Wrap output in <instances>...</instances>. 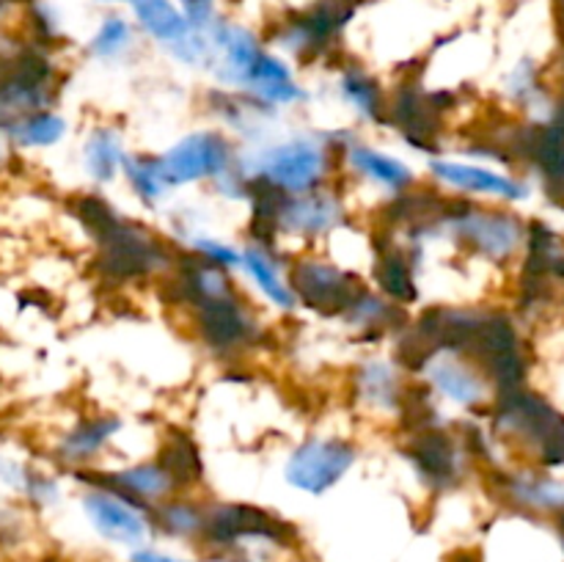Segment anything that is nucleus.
<instances>
[{
	"label": "nucleus",
	"instance_id": "f257e3e1",
	"mask_svg": "<svg viewBox=\"0 0 564 562\" xmlns=\"http://www.w3.org/2000/svg\"><path fill=\"white\" fill-rule=\"evenodd\" d=\"M334 154L339 152L330 147L328 136H301L275 147H262L251 158H240V165L253 180L270 182L290 196H303L325 185Z\"/></svg>",
	"mask_w": 564,
	"mask_h": 562
},
{
	"label": "nucleus",
	"instance_id": "f03ea898",
	"mask_svg": "<svg viewBox=\"0 0 564 562\" xmlns=\"http://www.w3.org/2000/svg\"><path fill=\"white\" fill-rule=\"evenodd\" d=\"M58 97V72L42 47H17L6 55L0 72V136L17 121L53 108Z\"/></svg>",
	"mask_w": 564,
	"mask_h": 562
},
{
	"label": "nucleus",
	"instance_id": "7ed1b4c3",
	"mask_svg": "<svg viewBox=\"0 0 564 562\" xmlns=\"http://www.w3.org/2000/svg\"><path fill=\"white\" fill-rule=\"evenodd\" d=\"M97 273L105 281L113 284H127V281L149 279V275H160L176 264L180 253L160 240L154 231L147 226L132 224V220H121L102 242H97Z\"/></svg>",
	"mask_w": 564,
	"mask_h": 562
},
{
	"label": "nucleus",
	"instance_id": "20e7f679",
	"mask_svg": "<svg viewBox=\"0 0 564 562\" xmlns=\"http://www.w3.org/2000/svg\"><path fill=\"white\" fill-rule=\"evenodd\" d=\"M191 314L198 339L215 356H240L262 339V328L248 303H242L240 292L220 298V301L198 303L191 309Z\"/></svg>",
	"mask_w": 564,
	"mask_h": 562
},
{
	"label": "nucleus",
	"instance_id": "39448f33",
	"mask_svg": "<svg viewBox=\"0 0 564 562\" xmlns=\"http://www.w3.org/2000/svg\"><path fill=\"white\" fill-rule=\"evenodd\" d=\"M240 154L231 149L226 136L215 130H198L182 138L180 143L160 154V169L171 187L187 185V182L218 180L229 169H235Z\"/></svg>",
	"mask_w": 564,
	"mask_h": 562
},
{
	"label": "nucleus",
	"instance_id": "423d86ee",
	"mask_svg": "<svg viewBox=\"0 0 564 562\" xmlns=\"http://www.w3.org/2000/svg\"><path fill=\"white\" fill-rule=\"evenodd\" d=\"M452 237H457L463 248H468L477 257L501 262L512 257L521 246L523 224L512 213H499V209H477L466 202V207L444 226Z\"/></svg>",
	"mask_w": 564,
	"mask_h": 562
},
{
	"label": "nucleus",
	"instance_id": "0eeeda50",
	"mask_svg": "<svg viewBox=\"0 0 564 562\" xmlns=\"http://www.w3.org/2000/svg\"><path fill=\"white\" fill-rule=\"evenodd\" d=\"M138 22L152 39H158L182 64L202 66L213 61V44L204 31H196L185 11H176L171 0H130Z\"/></svg>",
	"mask_w": 564,
	"mask_h": 562
},
{
	"label": "nucleus",
	"instance_id": "6e6552de",
	"mask_svg": "<svg viewBox=\"0 0 564 562\" xmlns=\"http://www.w3.org/2000/svg\"><path fill=\"white\" fill-rule=\"evenodd\" d=\"M290 284L297 303L325 317H336V314L341 317L364 290L356 275L319 259H297L290 268Z\"/></svg>",
	"mask_w": 564,
	"mask_h": 562
},
{
	"label": "nucleus",
	"instance_id": "1a4fd4ad",
	"mask_svg": "<svg viewBox=\"0 0 564 562\" xmlns=\"http://www.w3.org/2000/svg\"><path fill=\"white\" fill-rule=\"evenodd\" d=\"M356 9V0H317L308 11L286 20L275 42L297 58H317V55L328 53L341 28L352 20Z\"/></svg>",
	"mask_w": 564,
	"mask_h": 562
},
{
	"label": "nucleus",
	"instance_id": "9d476101",
	"mask_svg": "<svg viewBox=\"0 0 564 562\" xmlns=\"http://www.w3.org/2000/svg\"><path fill=\"white\" fill-rule=\"evenodd\" d=\"M356 466V446L341 439L303 441L286 461V483L306 494H325Z\"/></svg>",
	"mask_w": 564,
	"mask_h": 562
},
{
	"label": "nucleus",
	"instance_id": "9b49d317",
	"mask_svg": "<svg viewBox=\"0 0 564 562\" xmlns=\"http://www.w3.org/2000/svg\"><path fill=\"white\" fill-rule=\"evenodd\" d=\"M405 455L416 468L419 479L435 490H446L460 483L463 472L471 461L463 441L455 439L449 430L441 428L411 433V444H408Z\"/></svg>",
	"mask_w": 564,
	"mask_h": 562
},
{
	"label": "nucleus",
	"instance_id": "f8f14e48",
	"mask_svg": "<svg viewBox=\"0 0 564 562\" xmlns=\"http://www.w3.org/2000/svg\"><path fill=\"white\" fill-rule=\"evenodd\" d=\"M75 474L83 479V483L91 485V488L113 490V494L135 501V505L143 507V510H152L154 505L171 499V496H176V490H180L176 479L171 477L158 461L138 463V466L119 468V472H94V468H80V472Z\"/></svg>",
	"mask_w": 564,
	"mask_h": 562
},
{
	"label": "nucleus",
	"instance_id": "ddd939ff",
	"mask_svg": "<svg viewBox=\"0 0 564 562\" xmlns=\"http://www.w3.org/2000/svg\"><path fill=\"white\" fill-rule=\"evenodd\" d=\"M83 510L91 527L110 543L138 545L149 532V518L143 516V507L108 488L88 490L83 496Z\"/></svg>",
	"mask_w": 564,
	"mask_h": 562
},
{
	"label": "nucleus",
	"instance_id": "4468645a",
	"mask_svg": "<svg viewBox=\"0 0 564 562\" xmlns=\"http://www.w3.org/2000/svg\"><path fill=\"white\" fill-rule=\"evenodd\" d=\"M209 31V44L220 53L218 64H215V77L226 86L246 88L248 80H251L253 69H257L259 58L264 55L262 44L253 36L251 31L240 25H229V22H218L207 28Z\"/></svg>",
	"mask_w": 564,
	"mask_h": 562
},
{
	"label": "nucleus",
	"instance_id": "2eb2a0df",
	"mask_svg": "<svg viewBox=\"0 0 564 562\" xmlns=\"http://www.w3.org/2000/svg\"><path fill=\"white\" fill-rule=\"evenodd\" d=\"M430 380V389L449 397L452 402L463 408H479L490 397V380L482 369L457 353H438L433 361L424 367Z\"/></svg>",
	"mask_w": 564,
	"mask_h": 562
},
{
	"label": "nucleus",
	"instance_id": "dca6fc26",
	"mask_svg": "<svg viewBox=\"0 0 564 562\" xmlns=\"http://www.w3.org/2000/svg\"><path fill=\"white\" fill-rule=\"evenodd\" d=\"M347 220L345 204L336 193L314 191L303 196H286L279 213V235L317 237L328 235Z\"/></svg>",
	"mask_w": 564,
	"mask_h": 562
},
{
	"label": "nucleus",
	"instance_id": "f3484780",
	"mask_svg": "<svg viewBox=\"0 0 564 562\" xmlns=\"http://www.w3.org/2000/svg\"><path fill=\"white\" fill-rule=\"evenodd\" d=\"M435 180H441L444 185L455 187L460 193H474V196H501L518 202V198H527V185H521L512 176L499 174V171H490L485 165L477 163H455V160H433L430 163Z\"/></svg>",
	"mask_w": 564,
	"mask_h": 562
},
{
	"label": "nucleus",
	"instance_id": "a211bd4d",
	"mask_svg": "<svg viewBox=\"0 0 564 562\" xmlns=\"http://www.w3.org/2000/svg\"><path fill=\"white\" fill-rule=\"evenodd\" d=\"M375 253H378V259H375V281L383 290V295L400 303V306H411L419 298L416 259L402 251L394 237L389 235L375 237Z\"/></svg>",
	"mask_w": 564,
	"mask_h": 562
},
{
	"label": "nucleus",
	"instance_id": "6ab92c4d",
	"mask_svg": "<svg viewBox=\"0 0 564 562\" xmlns=\"http://www.w3.org/2000/svg\"><path fill=\"white\" fill-rule=\"evenodd\" d=\"M121 430V419L116 417H88L83 422H77L69 433L61 435L58 446H55V455L64 466L75 468H88V463L99 455V452L108 446V441L113 439Z\"/></svg>",
	"mask_w": 564,
	"mask_h": 562
},
{
	"label": "nucleus",
	"instance_id": "aec40b11",
	"mask_svg": "<svg viewBox=\"0 0 564 562\" xmlns=\"http://www.w3.org/2000/svg\"><path fill=\"white\" fill-rule=\"evenodd\" d=\"M209 110L226 127L240 132L242 138H262L264 130H268V121L275 116L273 105L262 102V99H257L248 91H213L209 94Z\"/></svg>",
	"mask_w": 564,
	"mask_h": 562
},
{
	"label": "nucleus",
	"instance_id": "412c9836",
	"mask_svg": "<svg viewBox=\"0 0 564 562\" xmlns=\"http://www.w3.org/2000/svg\"><path fill=\"white\" fill-rule=\"evenodd\" d=\"M345 160H347V165L356 171V174H361L364 180L375 182V185L386 187V191H391V193L411 191V185L416 182L413 171L408 169L402 160L378 152V149H372V147L350 143L345 152Z\"/></svg>",
	"mask_w": 564,
	"mask_h": 562
},
{
	"label": "nucleus",
	"instance_id": "4be33fe9",
	"mask_svg": "<svg viewBox=\"0 0 564 562\" xmlns=\"http://www.w3.org/2000/svg\"><path fill=\"white\" fill-rule=\"evenodd\" d=\"M242 91L253 94V97L273 105V108H281V105L286 108V105H295V102H303V99H308L306 88L297 86L290 66L270 53H264L262 58H259L257 69H253L251 80H248V86L242 88Z\"/></svg>",
	"mask_w": 564,
	"mask_h": 562
},
{
	"label": "nucleus",
	"instance_id": "5701e85b",
	"mask_svg": "<svg viewBox=\"0 0 564 562\" xmlns=\"http://www.w3.org/2000/svg\"><path fill=\"white\" fill-rule=\"evenodd\" d=\"M341 317H345L352 328L364 331L367 339H378V336L386 334V331L405 328L408 323L405 306L394 303L391 298L375 295V292H369L367 287L358 292L356 301L347 306V312L341 314Z\"/></svg>",
	"mask_w": 564,
	"mask_h": 562
},
{
	"label": "nucleus",
	"instance_id": "b1692460",
	"mask_svg": "<svg viewBox=\"0 0 564 562\" xmlns=\"http://www.w3.org/2000/svg\"><path fill=\"white\" fill-rule=\"evenodd\" d=\"M352 386H356L358 400L367 402L369 408H378V411H397V413H400L402 400H405V389H408V386L400 383L397 367H391L389 361L361 364L356 378H352Z\"/></svg>",
	"mask_w": 564,
	"mask_h": 562
},
{
	"label": "nucleus",
	"instance_id": "393cba45",
	"mask_svg": "<svg viewBox=\"0 0 564 562\" xmlns=\"http://www.w3.org/2000/svg\"><path fill=\"white\" fill-rule=\"evenodd\" d=\"M158 463L176 479L180 488L198 485L204 477L202 452H198L196 441H193L185 430L171 428L169 433L163 435L158 450Z\"/></svg>",
	"mask_w": 564,
	"mask_h": 562
},
{
	"label": "nucleus",
	"instance_id": "a878e982",
	"mask_svg": "<svg viewBox=\"0 0 564 562\" xmlns=\"http://www.w3.org/2000/svg\"><path fill=\"white\" fill-rule=\"evenodd\" d=\"M242 268H246V273L257 281L262 295L270 298L275 306L286 309V312L295 309L297 298L295 292H292L290 275L281 273V264L279 259L273 257V251H268V248L262 246H248L246 251H242Z\"/></svg>",
	"mask_w": 564,
	"mask_h": 562
},
{
	"label": "nucleus",
	"instance_id": "bb28decb",
	"mask_svg": "<svg viewBox=\"0 0 564 562\" xmlns=\"http://www.w3.org/2000/svg\"><path fill=\"white\" fill-rule=\"evenodd\" d=\"M124 149H121V136L108 125H99L88 132L83 143V165L88 176L97 182H110L116 171L124 165Z\"/></svg>",
	"mask_w": 564,
	"mask_h": 562
},
{
	"label": "nucleus",
	"instance_id": "cd10ccee",
	"mask_svg": "<svg viewBox=\"0 0 564 562\" xmlns=\"http://www.w3.org/2000/svg\"><path fill=\"white\" fill-rule=\"evenodd\" d=\"M341 97L350 105L356 114H361L364 119L378 121L386 125L389 121V102H386V94L380 88V83L375 77H369L367 72L358 69V66H347L345 75H341Z\"/></svg>",
	"mask_w": 564,
	"mask_h": 562
},
{
	"label": "nucleus",
	"instance_id": "c85d7f7f",
	"mask_svg": "<svg viewBox=\"0 0 564 562\" xmlns=\"http://www.w3.org/2000/svg\"><path fill=\"white\" fill-rule=\"evenodd\" d=\"M149 521H154V527L163 529L171 538H196V534H204V527H207V510L191 499L171 496L149 510Z\"/></svg>",
	"mask_w": 564,
	"mask_h": 562
},
{
	"label": "nucleus",
	"instance_id": "c756f323",
	"mask_svg": "<svg viewBox=\"0 0 564 562\" xmlns=\"http://www.w3.org/2000/svg\"><path fill=\"white\" fill-rule=\"evenodd\" d=\"M64 136H66V119L50 108L17 121L3 138L17 149H50L55 147Z\"/></svg>",
	"mask_w": 564,
	"mask_h": 562
},
{
	"label": "nucleus",
	"instance_id": "7c9ffc66",
	"mask_svg": "<svg viewBox=\"0 0 564 562\" xmlns=\"http://www.w3.org/2000/svg\"><path fill=\"white\" fill-rule=\"evenodd\" d=\"M124 176L130 182L132 193L141 198L143 204H158L160 198L169 193V182H165L163 169H160V158L152 154H127L124 158Z\"/></svg>",
	"mask_w": 564,
	"mask_h": 562
},
{
	"label": "nucleus",
	"instance_id": "2f4dec72",
	"mask_svg": "<svg viewBox=\"0 0 564 562\" xmlns=\"http://www.w3.org/2000/svg\"><path fill=\"white\" fill-rule=\"evenodd\" d=\"M69 213L75 215L77 224L91 235L94 242H102L105 237L124 220L116 213L113 204L105 202L102 196H94V193H80V196L72 198Z\"/></svg>",
	"mask_w": 564,
	"mask_h": 562
},
{
	"label": "nucleus",
	"instance_id": "473e14b6",
	"mask_svg": "<svg viewBox=\"0 0 564 562\" xmlns=\"http://www.w3.org/2000/svg\"><path fill=\"white\" fill-rule=\"evenodd\" d=\"M132 25L119 14H110L108 20L99 25V31L94 33L91 44H88V53L99 61H113L119 55H124L132 47Z\"/></svg>",
	"mask_w": 564,
	"mask_h": 562
},
{
	"label": "nucleus",
	"instance_id": "72a5a7b5",
	"mask_svg": "<svg viewBox=\"0 0 564 562\" xmlns=\"http://www.w3.org/2000/svg\"><path fill=\"white\" fill-rule=\"evenodd\" d=\"M507 483L501 488L507 490L512 501H521L529 507H551L562 505L564 494L560 485L549 483V479H534V477H505Z\"/></svg>",
	"mask_w": 564,
	"mask_h": 562
},
{
	"label": "nucleus",
	"instance_id": "f704fd0d",
	"mask_svg": "<svg viewBox=\"0 0 564 562\" xmlns=\"http://www.w3.org/2000/svg\"><path fill=\"white\" fill-rule=\"evenodd\" d=\"M20 494L25 496L31 505L36 507H50L61 499V485L58 479L50 477V474L39 472V468L28 466L25 468V477H22L20 485Z\"/></svg>",
	"mask_w": 564,
	"mask_h": 562
},
{
	"label": "nucleus",
	"instance_id": "c9c22d12",
	"mask_svg": "<svg viewBox=\"0 0 564 562\" xmlns=\"http://www.w3.org/2000/svg\"><path fill=\"white\" fill-rule=\"evenodd\" d=\"M193 251L202 253L204 259H209V262H218L224 264V268H237V264H242V253L237 251V248L226 246V242L215 240V237H193Z\"/></svg>",
	"mask_w": 564,
	"mask_h": 562
},
{
	"label": "nucleus",
	"instance_id": "e433bc0d",
	"mask_svg": "<svg viewBox=\"0 0 564 562\" xmlns=\"http://www.w3.org/2000/svg\"><path fill=\"white\" fill-rule=\"evenodd\" d=\"M180 3L196 31H207L215 22V0H180Z\"/></svg>",
	"mask_w": 564,
	"mask_h": 562
},
{
	"label": "nucleus",
	"instance_id": "4c0bfd02",
	"mask_svg": "<svg viewBox=\"0 0 564 562\" xmlns=\"http://www.w3.org/2000/svg\"><path fill=\"white\" fill-rule=\"evenodd\" d=\"M132 562H185V560H174V556L158 554V551H135V554H132Z\"/></svg>",
	"mask_w": 564,
	"mask_h": 562
},
{
	"label": "nucleus",
	"instance_id": "58836bf2",
	"mask_svg": "<svg viewBox=\"0 0 564 562\" xmlns=\"http://www.w3.org/2000/svg\"><path fill=\"white\" fill-rule=\"evenodd\" d=\"M28 3H31V0H0V20H3L11 9H17V6H28Z\"/></svg>",
	"mask_w": 564,
	"mask_h": 562
},
{
	"label": "nucleus",
	"instance_id": "ea45409f",
	"mask_svg": "<svg viewBox=\"0 0 564 562\" xmlns=\"http://www.w3.org/2000/svg\"><path fill=\"white\" fill-rule=\"evenodd\" d=\"M3 163H6V154L0 152V171H3Z\"/></svg>",
	"mask_w": 564,
	"mask_h": 562
}]
</instances>
